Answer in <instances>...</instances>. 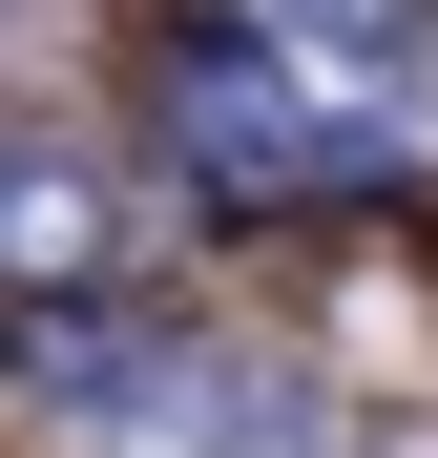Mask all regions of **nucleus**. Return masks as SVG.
I'll return each instance as SVG.
<instances>
[{
	"label": "nucleus",
	"instance_id": "f257e3e1",
	"mask_svg": "<svg viewBox=\"0 0 438 458\" xmlns=\"http://www.w3.org/2000/svg\"><path fill=\"white\" fill-rule=\"evenodd\" d=\"M167 146H188V167L209 188H355V167H376V105H355V42H292V21H188L167 42Z\"/></svg>",
	"mask_w": 438,
	"mask_h": 458
},
{
	"label": "nucleus",
	"instance_id": "f03ea898",
	"mask_svg": "<svg viewBox=\"0 0 438 458\" xmlns=\"http://www.w3.org/2000/svg\"><path fill=\"white\" fill-rule=\"evenodd\" d=\"M125 271V188L84 146H0V292H105Z\"/></svg>",
	"mask_w": 438,
	"mask_h": 458
},
{
	"label": "nucleus",
	"instance_id": "7ed1b4c3",
	"mask_svg": "<svg viewBox=\"0 0 438 458\" xmlns=\"http://www.w3.org/2000/svg\"><path fill=\"white\" fill-rule=\"evenodd\" d=\"M251 21H292V42H355V21H397V0H251Z\"/></svg>",
	"mask_w": 438,
	"mask_h": 458
}]
</instances>
